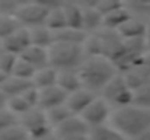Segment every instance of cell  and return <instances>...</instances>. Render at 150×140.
Masks as SVG:
<instances>
[{
    "label": "cell",
    "instance_id": "obj_1",
    "mask_svg": "<svg viewBox=\"0 0 150 140\" xmlns=\"http://www.w3.org/2000/svg\"><path fill=\"white\" fill-rule=\"evenodd\" d=\"M83 89L96 93L102 92L103 88L118 75L117 66L105 57H86L79 69Z\"/></svg>",
    "mask_w": 150,
    "mask_h": 140
},
{
    "label": "cell",
    "instance_id": "obj_2",
    "mask_svg": "<svg viewBox=\"0 0 150 140\" xmlns=\"http://www.w3.org/2000/svg\"><path fill=\"white\" fill-rule=\"evenodd\" d=\"M111 124L127 139H136L150 130V111L136 105L118 108L111 114Z\"/></svg>",
    "mask_w": 150,
    "mask_h": 140
},
{
    "label": "cell",
    "instance_id": "obj_3",
    "mask_svg": "<svg viewBox=\"0 0 150 140\" xmlns=\"http://www.w3.org/2000/svg\"><path fill=\"white\" fill-rule=\"evenodd\" d=\"M86 58L85 48L80 45H69L54 43L48 48L50 67L57 72L63 70H79Z\"/></svg>",
    "mask_w": 150,
    "mask_h": 140
},
{
    "label": "cell",
    "instance_id": "obj_4",
    "mask_svg": "<svg viewBox=\"0 0 150 140\" xmlns=\"http://www.w3.org/2000/svg\"><path fill=\"white\" fill-rule=\"evenodd\" d=\"M100 98L106 101L109 107H115V109L133 105V91L128 88L122 73H118L103 88Z\"/></svg>",
    "mask_w": 150,
    "mask_h": 140
},
{
    "label": "cell",
    "instance_id": "obj_5",
    "mask_svg": "<svg viewBox=\"0 0 150 140\" xmlns=\"http://www.w3.org/2000/svg\"><path fill=\"white\" fill-rule=\"evenodd\" d=\"M50 12L51 9L45 1L22 3L16 13V19L19 21V23L23 28L29 26L32 29V28H38V26H45Z\"/></svg>",
    "mask_w": 150,
    "mask_h": 140
},
{
    "label": "cell",
    "instance_id": "obj_6",
    "mask_svg": "<svg viewBox=\"0 0 150 140\" xmlns=\"http://www.w3.org/2000/svg\"><path fill=\"white\" fill-rule=\"evenodd\" d=\"M19 124L28 131L31 140L40 139L54 130L48 123L47 112L41 108H31L26 114L19 117Z\"/></svg>",
    "mask_w": 150,
    "mask_h": 140
},
{
    "label": "cell",
    "instance_id": "obj_7",
    "mask_svg": "<svg viewBox=\"0 0 150 140\" xmlns=\"http://www.w3.org/2000/svg\"><path fill=\"white\" fill-rule=\"evenodd\" d=\"M83 118V121L89 126V129H96L105 126V123L111 118V108L106 104V101H103L102 98H96L88 108L86 111L80 115Z\"/></svg>",
    "mask_w": 150,
    "mask_h": 140
},
{
    "label": "cell",
    "instance_id": "obj_8",
    "mask_svg": "<svg viewBox=\"0 0 150 140\" xmlns=\"http://www.w3.org/2000/svg\"><path fill=\"white\" fill-rule=\"evenodd\" d=\"M31 45H32V43H31L29 29H26V28H23V26H22L21 29H18L15 34H12L9 38H6V40L1 43L3 51L10 53V54H15V55H18V57H21Z\"/></svg>",
    "mask_w": 150,
    "mask_h": 140
},
{
    "label": "cell",
    "instance_id": "obj_9",
    "mask_svg": "<svg viewBox=\"0 0 150 140\" xmlns=\"http://www.w3.org/2000/svg\"><path fill=\"white\" fill-rule=\"evenodd\" d=\"M54 131L57 133V136L60 139H67V137H73V136H88L91 129L83 121L82 117L73 115L69 120H66L63 124H60L57 129H54Z\"/></svg>",
    "mask_w": 150,
    "mask_h": 140
},
{
    "label": "cell",
    "instance_id": "obj_10",
    "mask_svg": "<svg viewBox=\"0 0 150 140\" xmlns=\"http://www.w3.org/2000/svg\"><path fill=\"white\" fill-rule=\"evenodd\" d=\"M40 92H41V95H40L38 108H41L45 112L52 109V108L60 107V105H64L67 102V98H69V95L63 89H60L57 85L51 86V88H47V89H42Z\"/></svg>",
    "mask_w": 150,
    "mask_h": 140
},
{
    "label": "cell",
    "instance_id": "obj_11",
    "mask_svg": "<svg viewBox=\"0 0 150 140\" xmlns=\"http://www.w3.org/2000/svg\"><path fill=\"white\" fill-rule=\"evenodd\" d=\"M95 99H96V93L91 92V91H88V89H80V91H77V92L69 95L66 105H67V108L71 111L73 115L80 117V115L86 111V108H88Z\"/></svg>",
    "mask_w": 150,
    "mask_h": 140
},
{
    "label": "cell",
    "instance_id": "obj_12",
    "mask_svg": "<svg viewBox=\"0 0 150 140\" xmlns=\"http://www.w3.org/2000/svg\"><path fill=\"white\" fill-rule=\"evenodd\" d=\"M96 3L98 1H91V3H79L80 7L83 9V22H82V29L85 32H93L98 31L99 26L103 25V18L99 12L96 10Z\"/></svg>",
    "mask_w": 150,
    "mask_h": 140
},
{
    "label": "cell",
    "instance_id": "obj_13",
    "mask_svg": "<svg viewBox=\"0 0 150 140\" xmlns=\"http://www.w3.org/2000/svg\"><path fill=\"white\" fill-rule=\"evenodd\" d=\"M57 86L60 89H63L67 95H71V93L83 89L79 70H63V72H58Z\"/></svg>",
    "mask_w": 150,
    "mask_h": 140
},
{
    "label": "cell",
    "instance_id": "obj_14",
    "mask_svg": "<svg viewBox=\"0 0 150 140\" xmlns=\"http://www.w3.org/2000/svg\"><path fill=\"white\" fill-rule=\"evenodd\" d=\"M19 58H22L23 61H26L28 64H31L37 72L41 69H45L50 66V60H48V50L45 48H40V47L31 45Z\"/></svg>",
    "mask_w": 150,
    "mask_h": 140
},
{
    "label": "cell",
    "instance_id": "obj_15",
    "mask_svg": "<svg viewBox=\"0 0 150 140\" xmlns=\"http://www.w3.org/2000/svg\"><path fill=\"white\" fill-rule=\"evenodd\" d=\"M86 41H88V35H86V32L82 31V29L64 28V29H61V31L54 32V43L85 47Z\"/></svg>",
    "mask_w": 150,
    "mask_h": 140
},
{
    "label": "cell",
    "instance_id": "obj_16",
    "mask_svg": "<svg viewBox=\"0 0 150 140\" xmlns=\"http://www.w3.org/2000/svg\"><path fill=\"white\" fill-rule=\"evenodd\" d=\"M120 37L122 40H143L146 38V34H147V26L139 21V19H134L131 18L128 22H125L118 31Z\"/></svg>",
    "mask_w": 150,
    "mask_h": 140
},
{
    "label": "cell",
    "instance_id": "obj_17",
    "mask_svg": "<svg viewBox=\"0 0 150 140\" xmlns=\"http://www.w3.org/2000/svg\"><path fill=\"white\" fill-rule=\"evenodd\" d=\"M32 85H34V82H31V80H23V79H19L15 76H9L0 89L7 98H13V96L23 95Z\"/></svg>",
    "mask_w": 150,
    "mask_h": 140
},
{
    "label": "cell",
    "instance_id": "obj_18",
    "mask_svg": "<svg viewBox=\"0 0 150 140\" xmlns=\"http://www.w3.org/2000/svg\"><path fill=\"white\" fill-rule=\"evenodd\" d=\"M67 28L71 29H82V22H83V9L80 7L79 3H64L63 4ZM83 31V29H82Z\"/></svg>",
    "mask_w": 150,
    "mask_h": 140
},
{
    "label": "cell",
    "instance_id": "obj_19",
    "mask_svg": "<svg viewBox=\"0 0 150 140\" xmlns=\"http://www.w3.org/2000/svg\"><path fill=\"white\" fill-rule=\"evenodd\" d=\"M133 16H131L130 10L125 6H122L121 9H118V10H115L103 18V26H105V29H109V31H118Z\"/></svg>",
    "mask_w": 150,
    "mask_h": 140
},
{
    "label": "cell",
    "instance_id": "obj_20",
    "mask_svg": "<svg viewBox=\"0 0 150 140\" xmlns=\"http://www.w3.org/2000/svg\"><path fill=\"white\" fill-rule=\"evenodd\" d=\"M29 34H31V43H32V45L48 50L54 44V32L50 31L47 26L32 28V29H29Z\"/></svg>",
    "mask_w": 150,
    "mask_h": 140
},
{
    "label": "cell",
    "instance_id": "obj_21",
    "mask_svg": "<svg viewBox=\"0 0 150 140\" xmlns=\"http://www.w3.org/2000/svg\"><path fill=\"white\" fill-rule=\"evenodd\" d=\"M57 77H58V72L52 67H45V69H41L35 73L34 76V85L42 91V89H47L51 86H55L57 85Z\"/></svg>",
    "mask_w": 150,
    "mask_h": 140
},
{
    "label": "cell",
    "instance_id": "obj_22",
    "mask_svg": "<svg viewBox=\"0 0 150 140\" xmlns=\"http://www.w3.org/2000/svg\"><path fill=\"white\" fill-rule=\"evenodd\" d=\"M89 140H128L124 134H121L118 130H115L114 127H108V126H102L92 129L89 131Z\"/></svg>",
    "mask_w": 150,
    "mask_h": 140
},
{
    "label": "cell",
    "instance_id": "obj_23",
    "mask_svg": "<svg viewBox=\"0 0 150 140\" xmlns=\"http://www.w3.org/2000/svg\"><path fill=\"white\" fill-rule=\"evenodd\" d=\"M64 4V3H63ZM63 4L52 9L47 18V22H45V26L52 31V32H57V31H61L64 28H67V22H66V16H64V10H63Z\"/></svg>",
    "mask_w": 150,
    "mask_h": 140
},
{
    "label": "cell",
    "instance_id": "obj_24",
    "mask_svg": "<svg viewBox=\"0 0 150 140\" xmlns=\"http://www.w3.org/2000/svg\"><path fill=\"white\" fill-rule=\"evenodd\" d=\"M22 25L16 19V16H6L0 15V41L3 43L6 38H9L12 34H15L18 29H21Z\"/></svg>",
    "mask_w": 150,
    "mask_h": 140
},
{
    "label": "cell",
    "instance_id": "obj_25",
    "mask_svg": "<svg viewBox=\"0 0 150 140\" xmlns=\"http://www.w3.org/2000/svg\"><path fill=\"white\" fill-rule=\"evenodd\" d=\"M70 117H73L71 111L67 108V105H60L57 108H52L50 111H47V118H48V123L52 129H57L60 124H63L66 120H69Z\"/></svg>",
    "mask_w": 150,
    "mask_h": 140
},
{
    "label": "cell",
    "instance_id": "obj_26",
    "mask_svg": "<svg viewBox=\"0 0 150 140\" xmlns=\"http://www.w3.org/2000/svg\"><path fill=\"white\" fill-rule=\"evenodd\" d=\"M35 73H37V70H35L31 64H28L26 61H23L22 58H19L10 76H15V77H19V79L31 80V82H32V80H34Z\"/></svg>",
    "mask_w": 150,
    "mask_h": 140
},
{
    "label": "cell",
    "instance_id": "obj_27",
    "mask_svg": "<svg viewBox=\"0 0 150 140\" xmlns=\"http://www.w3.org/2000/svg\"><path fill=\"white\" fill-rule=\"evenodd\" d=\"M6 108L15 114L16 117H22L23 114H26L31 107L26 104V101L23 99V96H13V98H7V104H6Z\"/></svg>",
    "mask_w": 150,
    "mask_h": 140
},
{
    "label": "cell",
    "instance_id": "obj_28",
    "mask_svg": "<svg viewBox=\"0 0 150 140\" xmlns=\"http://www.w3.org/2000/svg\"><path fill=\"white\" fill-rule=\"evenodd\" d=\"M133 105L150 111V83L133 92Z\"/></svg>",
    "mask_w": 150,
    "mask_h": 140
},
{
    "label": "cell",
    "instance_id": "obj_29",
    "mask_svg": "<svg viewBox=\"0 0 150 140\" xmlns=\"http://www.w3.org/2000/svg\"><path fill=\"white\" fill-rule=\"evenodd\" d=\"M0 140H31V137L21 124H16L3 130L0 133Z\"/></svg>",
    "mask_w": 150,
    "mask_h": 140
},
{
    "label": "cell",
    "instance_id": "obj_30",
    "mask_svg": "<svg viewBox=\"0 0 150 140\" xmlns=\"http://www.w3.org/2000/svg\"><path fill=\"white\" fill-rule=\"evenodd\" d=\"M19 57L15 55V54H10V53H6V51H1L0 53V72H3L4 75L10 76L16 63H18Z\"/></svg>",
    "mask_w": 150,
    "mask_h": 140
},
{
    "label": "cell",
    "instance_id": "obj_31",
    "mask_svg": "<svg viewBox=\"0 0 150 140\" xmlns=\"http://www.w3.org/2000/svg\"><path fill=\"white\" fill-rule=\"evenodd\" d=\"M122 6H124V3L117 1V0H100V1L96 3V10L102 15V18H105L106 15L121 9Z\"/></svg>",
    "mask_w": 150,
    "mask_h": 140
},
{
    "label": "cell",
    "instance_id": "obj_32",
    "mask_svg": "<svg viewBox=\"0 0 150 140\" xmlns=\"http://www.w3.org/2000/svg\"><path fill=\"white\" fill-rule=\"evenodd\" d=\"M16 124H19V117L12 114L7 108L0 109V133L12 126H16Z\"/></svg>",
    "mask_w": 150,
    "mask_h": 140
},
{
    "label": "cell",
    "instance_id": "obj_33",
    "mask_svg": "<svg viewBox=\"0 0 150 140\" xmlns=\"http://www.w3.org/2000/svg\"><path fill=\"white\" fill-rule=\"evenodd\" d=\"M40 95H41L40 89H38L35 85H32L22 96H23V99L26 101V104H28L31 108H38V105H40Z\"/></svg>",
    "mask_w": 150,
    "mask_h": 140
},
{
    "label": "cell",
    "instance_id": "obj_34",
    "mask_svg": "<svg viewBox=\"0 0 150 140\" xmlns=\"http://www.w3.org/2000/svg\"><path fill=\"white\" fill-rule=\"evenodd\" d=\"M22 3L18 1H9V0H1L0 1V15H6V16H16L19 7Z\"/></svg>",
    "mask_w": 150,
    "mask_h": 140
},
{
    "label": "cell",
    "instance_id": "obj_35",
    "mask_svg": "<svg viewBox=\"0 0 150 140\" xmlns=\"http://www.w3.org/2000/svg\"><path fill=\"white\" fill-rule=\"evenodd\" d=\"M37 140H61L58 136H57V133L52 130L51 133H48V134H45V136H42V137H40V139Z\"/></svg>",
    "mask_w": 150,
    "mask_h": 140
},
{
    "label": "cell",
    "instance_id": "obj_36",
    "mask_svg": "<svg viewBox=\"0 0 150 140\" xmlns=\"http://www.w3.org/2000/svg\"><path fill=\"white\" fill-rule=\"evenodd\" d=\"M6 104H7V96L3 93L1 89H0V109L6 108Z\"/></svg>",
    "mask_w": 150,
    "mask_h": 140
},
{
    "label": "cell",
    "instance_id": "obj_37",
    "mask_svg": "<svg viewBox=\"0 0 150 140\" xmlns=\"http://www.w3.org/2000/svg\"><path fill=\"white\" fill-rule=\"evenodd\" d=\"M142 63H143V64H144V66H146V67H147V69L150 70V51H149V53H146V54L143 55V58H142Z\"/></svg>",
    "mask_w": 150,
    "mask_h": 140
},
{
    "label": "cell",
    "instance_id": "obj_38",
    "mask_svg": "<svg viewBox=\"0 0 150 140\" xmlns=\"http://www.w3.org/2000/svg\"><path fill=\"white\" fill-rule=\"evenodd\" d=\"M133 140H150V130L144 131V133H142L140 136H137L136 139H133Z\"/></svg>",
    "mask_w": 150,
    "mask_h": 140
},
{
    "label": "cell",
    "instance_id": "obj_39",
    "mask_svg": "<svg viewBox=\"0 0 150 140\" xmlns=\"http://www.w3.org/2000/svg\"><path fill=\"white\" fill-rule=\"evenodd\" d=\"M61 140H89V134L88 136H73V137H67V139Z\"/></svg>",
    "mask_w": 150,
    "mask_h": 140
},
{
    "label": "cell",
    "instance_id": "obj_40",
    "mask_svg": "<svg viewBox=\"0 0 150 140\" xmlns=\"http://www.w3.org/2000/svg\"><path fill=\"white\" fill-rule=\"evenodd\" d=\"M146 47L150 51V28L147 26V34H146Z\"/></svg>",
    "mask_w": 150,
    "mask_h": 140
},
{
    "label": "cell",
    "instance_id": "obj_41",
    "mask_svg": "<svg viewBox=\"0 0 150 140\" xmlns=\"http://www.w3.org/2000/svg\"><path fill=\"white\" fill-rule=\"evenodd\" d=\"M7 77H9V76H7V75H4V73H3V72H0V88H1V86H3V83H4V82H6V79H7Z\"/></svg>",
    "mask_w": 150,
    "mask_h": 140
},
{
    "label": "cell",
    "instance_id": "obj_42",
    "mask_svg": "<svg viewBox=\"0 0 150 140\" xmlns=\"http://www.w3.org/2000/svg\"><path fill=\"white\" fill-rule=\"evenodd\" d=\"M3 51V48H1V41H0V53Z\"/></svg>",
    "mask_w": 150,
    "mask_h": 140
}]
</instances>
